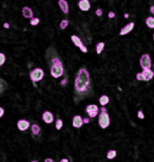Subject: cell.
Segmentation results:
<instances>
[{
	"label": "cell",
	"instance_id": "29",
	"mask_svg": "<svg viewBox=\"0 0 154 162\" xmlns=\"http://www.w3.org/2000/svg\"><path fill=\"white\" fill-rule=\"evenodd\" d=\"M0 112H1L0 113V117H2L4 115V109L3 108H0Z\"/></svg>",
	"mask_w": 154,
	"mask_h": 162
},
{
	"label": "cell",
	"instance_id": "15",
	"mask_svg": "<svg viewBox=\"0 0 154 162\" xmlns=\"http://www.w3.org/2000/svg\"><path fill=\"white\" fill-rule=\"evenodd\" d=\"M59 5L64 14L68 13V5L66 0H59Z\"/></svg>",
	"mask_w": 154,
	"mask_h": 162
},
{
	"label": "cell",
	"instance_id": "16",
	"mask_svg": "<svg viewBox=\"0 0 154 162\" xmlns=\"http://www.w3.org/2000/svg\"><path fill=\"white\" fill-rule=\"evenodd\" d=\"M99 102L102 106H105L109 102V98H108V96H106V95H103L99 98Z\"/></svg>",
	"mask_w": 154,
	"mask_h": 162
},
{
	"label": "cell",
	"instance_id": "21",
	"mask_svg": "<svg viewBox=\"0 0 154 162\" xmlns=\"http://www.w3.org/2000/svg\"><path fill=\"white\" fill-rule=\"evenodd\" d=\"M62 125H63V122H62V120H61L60 119H57V120H56V125H55L56 129H57V130H60V129L62 128Z\"/></svg>",
	"mask_w": 154,
	"mask_h": 162
},
{
	"label": "cell",
	"instance_id": "23",
	"mask_svg": "<svg viewBox=\"0 0 154 162\" xmlns=\"http://www.w3.org/2000/svg\"><path fill=\"white\" fill-rule=\"evenodd\" d=\"M68 20H62L60 22V27L61 28V29H65V28L68 26Z\"/></svg>",
	"mask_w": 154,
	"mask_h": 162
},
{
	"label": "cell",
	"instance_id": "18",
	"mask_svg": "<svg viewBox=\"0 0 154 162\" xmlns=\"http://www.w3.org/2000/svg\"><path fill=\"white\" fill-rule=\"evenodd\" d=\"M146 25L148 27H150V28H154V17H148V18L146 19Z\"/></svg>",
	"mask_w": 154,
	"mask_h": 162
},
{
	"label": "cell",
	"instance_id": "33",
	"mask_svg": "<svg viewBox=\"0 0 154 162\" xmlns=\"http://www.w3.org/2000/svg\"><path fill=\"white\" fill-rule=\"evenodd\" d=\"M45 161H50V162H52L53 160H52V159H45Z\"/></svg>",
	"mask_w": 154,
	"mask_h": 162
},
{
	"label": "cell",
	"instance_id": "6",
	"mask_svg": "<svg viewBox=\"0 0 154 162\" xmlns=\"http://www.w3.org/2000/svg\"><path fill=\"white\" fill-rule=\"evenodd\" d=\"M86 112L89 115L90 118H95L98 113V107L96 105H94V104H91V105L87 106Z\"/></svg>",
	"mask_w": 154,
	"mask_h": 162
},
{
	"label": "cell",
	"instance_id": "19",
	"mask_svg": "<svg viewBox=\"0 0 154 162\" xmlns=\"http://www.w3.org/2000/svg\"><path fill=\"white\" fill-rule=\"evenodd\" d=\"M104 47H105V43H98L96 45V50L98 54H100L102 53V51L104 50Z\"/></svg>",
	"mask_w": 154,
	"mask_h": 162
},
{
	"label": "cell",
	"instance_id": "5",
	"mask_svg": "<svg viewBox=\"0 0 154 162\" xmlns=\"http://www.w3.org/2000/svg\"><path fill=\"white\" fill-rule=\"evenodd\" d=\"M140 65L141 67L143 69H150L151 67V60L149 54H143L141 57L140 60Z\"/></svg>",
	"mask_w": 154,
	"mask_h": 162
},
{
	"label": "cell",
	"instance_id": "24",
	"mask_svg": "<svg viewBox=\"0 0 154 162\" xmlns=\"http://www.w3.org/2000/svg\"><path fill=\"white\" fill-rule=\"evenodd\" d=\"M136 79L138 81H144V77H143V74L142 73H139L136 74Z\"/></svg>",
	"mask_w": 154,
	"mask_h": 162
},
{
	"label": "cell",
	"instance_id": "12",
	"mask_svg": "<svg viewBox=\"0 0 154 162\" xmlns=\"http://www.w3.org/2000/svg\"><path fill=\"white\" fill-rule=\"evenodd\" d=\"M142 74H143V77H144V81L148 82L153 78L154 76V72L151 71V69H144L143 72H142Z\"/></svg>",
	"mask_w": 154,
	"mask_h": 162
},
{
	"label": "cell",
	"instance_id": "9",
	"mask_svg": "<svg viewBox=\"0 0 154 162\" xmlns=\"http://www.w3.org/2000/svg\"><path fill=\"white\" fill-rule=\"evenodd\" d=\"M17 127L20 130L25 131L30 127V122L26 120H19L18 122H17Z\"/></svg>",
	"mask_w": 154,
	"mask_h": 162
},
{
	"label": "cell",
	"instance_id": "28",
	"mask_svg": "<svg viewBox=\"0 0 154 162\" xmlns=\"http://www.w3.org/2000/svg\"><path fill=\"white\" fill-rule=\"evenodd\" d=\"M115 16H116V14L114 12H109V14H108V17H109V18H114Z\"/></svg>",
	"mask_w": 154,
	"mask_h": 162
},
{
	"label": "cell",
	"instance_id": "26",
	"mask_svg": "<svg viewBox=\"0 0 154 162\" xmlns=\"http://www.w3.org/2000/svg\"><path fill=\"white\" fill-rule=\"evenodd\" d=\"M138 118L139 119H144V114H143V112H142L141 111H139L138 112Z\"/></svg>",
	"mask_w": 154,
	"mask_h": 162
},
{
	"label": "cell",
	"instance_id": "8",
	"mask_svg": "<svg viewBox=\"0 0 154 162\" xmlns=\"http://www.w3.org/2000/svg\"><path fill=\"white\" fill-rule=\"evenodd\" d=\"M133 27H134V23H133V22L129 23V24H127L121 29V31H120V36H125V34H129L133 29Z\"/></svg>",
	"mask_w": 154,
	"mask_h": 162
},
{
	"label": "cell",
	"instance_id": "20",
	"mask_svg": "<svg viewBox=\"0 0 154 162\" xmlns=\"http://www.w3.org/2000/svg\"><path fill=\"white\" fill-rule=\"evenodd\" d=\"M106 157H107L108 159H115L116 157V150H114V149L109 150V151H108V153H107V155H106Z\"/></svg>",
	"mask_w": 154,
	"mask_h": 162
},
{
	"label": "cell",
	"instance_id": "7",
	"mask_svg": "<svg viewBox=\"0 0 154 162\" xmlns=\"http://www.w3.org/2000/svg\"><path fill=\"white\" fill-rule=\"evenodd\" d=\"M71 40H72V42L74 43V44H75L76 46H78V47L80 48V50L83 52V53H88L87 47H85V46L83 45L80 38H79L78 36H71Z\"/></svg>",
	"mask_w": 154,
	"mask_h": 162
},
{
	"label": "cell",
	"instance_id": "22",
	"mask_svg": "<svg viewBox=\"0 0 154 162\" xmlns=\"http://www.w3.org/2000/svg\"><path fill=\"white\" fill-rule=\"evenodd\" d=\"M40 22V19L37 18V17H33V18H31V21H30V24L32 26H37L39 24Z\"/></svg>",
	"mask_w": 154,
	"mask_h": 162
},
{
	"label": "cell",
	"instance_id": "30",
	"mask_svg": "<svg viewBox=\"0 0 154 162\" xmlns=\"http://www.w3.org/2000/svg\"><path fill=\"white\" fill-rule=\"evenodd\" d=\"M151 12L154 15V5H152V7H151Z\"/></svg>",
	"mask_w": 154,
	"mask_h": 162
},
{
	"label": "cell",
	"instance_id": "1",
	"mask_svg": "<svg viewBox=\"0 0 154 162\" xmlns=\"http://www.w3.org/2000/svg\"><path fill=\"white\" fill-rule=\"evenodd\" d=\"M93 95V86L90 81V76L86 68L79 69L75 79L73 99L75 103H78L86 98Z\"/></svg>",
	"mask_w": 154,
	"mask_h": 162
},
{
	"label": "cell",
	"instance_id": "14",
	"mask_svg": "<svg viewBox=\"0 0 154 162\" xmlns=\"http://www.w3.org/2000/svg\"><path fill=\"white\" fill-rule=\"evenodd\" d=\"M22 13H23V15H24L25 18H33V10L28 7H25L24 8H23Z\"/></svg>",
	"mask_w": 154,
	"mask_h": 162
},
{
	"label": "cell",
	"instance_id": "27",
	"mask_svg": "<svg viewBox=\"0 0 154 162\" xmlns=\"http://www.w3.org/2000/svg\"><path fill=\"white\" fill-rule=\"evenodd\" d=\"M96 15L100 16V15H102V14H103V11H102L101 9H96Z\"/></svg>",
	"mask_w": 154,
	"mask_h": 162
},
{
	"label": "cell",
	"instance_id": "34",
	"mask_svg": "<svg viewBox=\"0 0 154 162\" xmlns=\"http://www.w3.org/2000/svg\"><path fill=\"white\" fill-rule=\"evenodd\" d=\"M60 161H61V162H64V161H66V162H67V161H68V159H61Z\"/></svg>",
	"mask_w": 154,
	"mask_h": 162
},
{
	"label": "cell",
	"instance_id": "11",
	"mask_svg": "<svg viewBox=\"0 0 154 162\" xmlns=\"http://www.w3.org/2000/svg\"><path fill=\"white\" fill-rule=\"evenodd\" d=\"M83 123H84V120L79 116V115L74 116L73 121H72L73 127H75V128H80V127L83 125Z\"/></svg>",
	"mask_w": 154,
	"mask_h": 162
},
{
	"label": "cell",
	"instance_id": "32",
	"mask_svg": "<svg viewBox=\"0 0 154 162\" xmlns=\"http://www.w3.org/2000/svg\"><path fill=\"white\" fill-rule=\"evenodd\" d=\"M88 121H89L88 119H85L84 120V123H88Z\"/></svg>",
	"mask_w": 154,
	"mask_h": 162
},
{
	"label": "cell",
	"instance_id": "2",
	"mask_svg": "<svg viewBox=\"0 0 154 162\" xmlns=\"http://www.w3.org/2000/svg\"><path fill=\"white\" fill-rule=\"evenodd\" d=\"M98 123L102 129H106L110 124L109 115L106 112V109L104 107L101 108V112L98 115Z\"/></svg>",
	"mask_w": 154,
	"mask_h": 162
},
{
	"label": "cell",
	"instance_id": "4",
	"mask_svg": "<svg viewBox=\"0 0 154 162\" xmlns=\"http://www.w3.org/2000/svg\"><path fill=\"white\" fill-rule=\"evenodd\" d=\"M43 76H44V73L41 68H35L30 73V78L33 81L34 85H35L36 82L41 81L43 78ZM35 87H36V85H35Z\"/></svg>",
	"mask_w": 154,
	"mask_h": 162
},
{
	"label": "cell",
	"instance_id": "3",
	"mask_svg": "<svg viewBox=\"0 0 154 162\" xmlns=\"http://www.w3.org/2000/svg\"><path fill=\"white\" fill-rule=\"evenodd\" d=\"M64 69L62 63H54V65H50V73L54 78H60L62 74H63Z\"/></svg>",
	"mask_w": 154,
	"mask_h": 162
},
{
	"label": "cell",
	"instance_id": "10",
	"mask_svg": "<svg viewBox=\"0 0 154 162\" xmlns=\"http://www.w3.org/2000/svg\"><path fill=\"white\" fill-rule=\"evenodd\" d=\"M78 7L82 11H88L90 9V3L88 0H80L78 4Z\"/></svg>",
	"mask_w": 154,
	"mask_h": 162
},
{
	"label": "cell",
	"instance_id": "25",
	"mask_svg": "<svg viewBox=\"0 0 154 162\" xmlns=\"http://www.w3.org/2000/svg\"><path fill=\"white\" fill-rule=\"evenodd\" d=\"M5 60V54H4L3 53H2V54H0V65H4Z\"/></svg>",
	"mask_w": 154,
	"mask_h": 162
},
{
	"label": "cell",
	"instance_id": "35",
	"mask_svg": "<svg viewBox=\"0 0 154 162\" xmlns=\"http://www.w3.org/2000/svg\"><path fill=\"white\" fill-rule=\"evenodd\" d=\"M153 40H154V34H153Z\"/></svg>",
	"mask_w": 154,
	"mask_h": 162
},
{
	"label": "cell",
	"instance_id": "31",
	"mask_svg": "<svg viewBox=\"0 0 154 162\" xmlns=\"http://www.w3.org/2000/svg\"><path fill=\"white\" fill-rule=\"evenodd\" d=\"M4 26H5V28H9V25L7 24V23H5V24H4Z\"/></svg>",
	"mask_w": 154,
	"mask_h": 162
},
{
	"label": "cell",
	"instance_id": "17",
	"mask_svg": "<svg viewBox=\"0 0 154 162\" xmlns=\"http://www.w3.org/2000/svg\"><path fill=\"white\" fill-rule=\"evenodd\" d=\"M40 131H41V129H40V127L36 124H33L32 125V132L34 136H37L40 134Z\"/></svg>",
	"mask_w": 154,
	"mask_h": 162
},
{
	"label": "cell",
	"instance_id": "13",
	"mask_svg": "<svg viewBox=\"0 0 154 162\" xmlns=\"http://www.w3.org/2000/svg\"><path fill=\"white\" fill-rule=\"evenodd\" d=\"M42 120L45 121V122L46 123H51L53 121V115H52V113L51 112H43V114H42Z\"/></svg>",
	"mask_w": 154,
	"mask_h": 162
}]
</instances>
